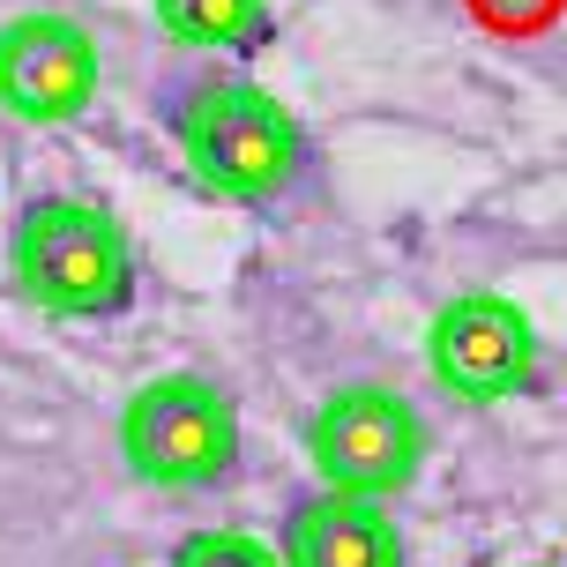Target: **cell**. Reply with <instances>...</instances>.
I'll return each instance as SVG.
<instances>
[{"instance_id": "3957f363", "label": "cell", "mask_w": 567, "mask_h": 567, "mask_svg": "<svg viewBox=\"0 0 567 567\" xmlns=\"http://www.w3.org/2000/svg\"><path fill=\"white\" fill-rule=\"evenodd\" d=\"M120 455L142 485L202 493L239 463V403L202 373H157L120 403Z\"/></svg>"}, {"instance_id": "5b68a950", "label": "cell", "mask_w": 567, "mask_h": 567, "mask_svg": "<svg viewBox=\"0 0 567 567\" xmlns=\"http://www.w3.org/2000/svg\"><path fill=\"white\" fill-rule=\"evenodd\" d=\"M425 367L455 403H508L538 373V329L508 291H455L425 321Z\"/></svg>"}, {"instance_id": "277c9868", "label": "cell", "mask_w": 567, "mask_h": 567, "mask_svg": "<svg viewBox=\"0 0 567 567\" xmlns=\"http://www.w3.org/2000/svg\"><path fill=\"white\" fill-rule=\"evenodd\" d=\"M307 455L321 471V493H351V501H389L419 478L425 463V425L419 411L381 389V381H351L337 396L313 403L307 419Z\"/></svg>"}, {"instance_id": "8992f818", "label": "cell", "mask_w": 567, "mask_h": 567, "mask_svg": "<svg viewBox=\"0 0 567 567\" xmlns=\"http://www.w3.org/2000/svg\"><path fill=\"white\" fill-rule=\"evenodd\" d=\"M97 97V38L60 8H30L0 23V113L30 127L83 120Z\"/></svg>"}, {"instance_id": "30bf717a", "label": "cell", "mask_w": 567, "mask_h": 567, "mask_svg": "<svg viewBox=\"0 0 567 567\" xmlns=\"http://www.w3.org/2000/svg\"><path fill=\"white\" fill-rule=\"evenodd\" d=\"M530 567H545V560H530Z\"/></svg>"}, {"instance_id": "7a4b0ae2", "label": "cell", "mask_w": 567, "mask_h": 567, "mask_svg": "<svg viewBox=\"0 0 567 567\" xmlns=\"http://www.w3.org/2000/svg\"><path fill=\"white\" fill-rule=\"evenodd\" d=\"M172 135L187 150V172L217 202H269L299 179L307 135L284 97H269L261 83H202L179 97Z\"/></svg>"}, {"instance_id": "6da1fadb", "label": "cell", "mask_w": 567, "mask_h": 567, "mask_svg": "<svg viewBox=\"0 0 567 567\" xmlns=\"http://www.w3.org/2000/svg\"><path fill=\"white\" fill-rule=\"evenodd\" d=\"M16 284L38 313L60 321H113L135 307V247L105 202L38 195L16 217Z\"/></svg>"}, {"instance_id": "ba28073f", "label": "cell", "mask_w": 567, "mask_h": 567, "mask_svg": "<svg viewBox=\"0 0 567 567\" xmlns=\"http://www.w3.org/2000/svg\"><path fill=\"white\" fill-rule=\"evenodd\" d=\"M150 8L195 53H255V45H269V0H150Z\"/></svg>"}, {"instance_id": "52a82bcc", "label": "cell", "mask_w": 567, "mask_h": 567, "mask_svg": "<svg viewBox=\"0 0 567 567\" xmlns=\"http://www.w3.org/2000/svg\"><path fill=\"white\" fill-rule=\"evenodd\" d=\"M284 567H403V530L381 501L351 493H307L291 501L277 538Z\"/></svg>"}, {"instance_id": "9c48e42d", "label": "cell", "mask_w": 567, "mask_h": 567, "mask_svg": "<svg viewBox=\"0 0 567 567\" xmlns=\"http://www.w3.org/2000/svg\"><path fill=\"white\" fill-rule=\"evenodd\" d=\"M172 567H284V560L255 530H195V538L172 545Z\"/></svg>"}]
</instances>
